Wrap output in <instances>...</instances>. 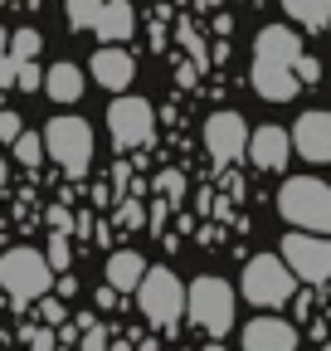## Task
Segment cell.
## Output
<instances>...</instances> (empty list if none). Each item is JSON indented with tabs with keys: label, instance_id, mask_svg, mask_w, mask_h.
Here are the masks:
<instances>
[{
	"label": "cell",
	"instance_id": "obj_1",
	"mask_svg": "<svg viewBox=\"0 0 331 351\" xmlns=\"http://www.w3.org/2000/svg\"><path fill=\"white\" fill-rule=\"evenodd\" d=\"M278 210L297 230L331 234V186L317 181V176H287L282 191H278Z\"/></svg>",
	"mask_w": 331,
	"mask_h": 351
},
{
	"label": "cell",
	"instance_id": "obj_2",
	"mask_svg": "<svg viewBox=\"0 0 331 351\" xmlns=\"http://www.w3.org/2000/svg\"><path fill=\"white\" fill-rule=\"evenodd\" d=\"M54 263L49 254H39V249H10V254H0V288H5L15 298V307L25 302H39L49 288H54Z\"/></svg>",
	"mask_w": 331,
	"mask_h": 351
},
{
	"label": "cell",
	"instance_id": "obj_3",
	"mask_svg": "<svg viewBox=\"0 0 331 351\" xmlns=\"http://www.w3.org/2000/svg\"><path fill=\"white\" fill-rule=\"evenodd\" d=\"M297 274H293V263L278 258V254H259V258H248V269H243V298L248 302H259V307H282L287 298L297 293Z\"/></svg>",
	"mask_w": 331,
	"mask_h": 351
},
{
	"label": "cell",
	"instance_id": "obj_4",
	"mask_svg": "<svg viewBox=\"0 0 331 351\" xmlns=\"http://www.w3.org/2000/svg\"><path fill=\"white\" fill-rule=\"evenodd\" d=\"M185 313H190L195 327H204L210 337H224L234 327V288L224 278H210V274L195 278L185 288Z\"/></svg>",
	"mask_w": 331,
	"mask_h": 351
},
{
	"label": "cell",
	"instance_id": "obj_5",
	"mask_svg": "<svg viewBox=\"0 0 331 351\" xmlns=\"http://www.w3.org/2000/svg\"><path fill=\"white\" fill-rule=\"evenodd\" d=\"M44 152L59 161V171L68 176H83L93 166V127L83 117H54L44 127Z\"/></svg>",
	"mask_w": 331,
	"mask_h": 351
},
{
	"label": "cell",
	"instance_id": "obj_6",
	"mask_svg": "<svg viewBox=\"0 0 331 351\" xmlns=\"http://www.w3.org/2000/svg\"><path fill=\"white\" fill-rule=\"evenodd\" d=\"M137 302H142L151 327H176L181 313H185V288L171 269H146V278L137 288Z\"/></svg>",
	"mask_w": 331,
	"mask_h": 351
},
{
	"label": "cell",
	"instance_id": "obj_7",
	"mask_svg": "<svg viewBox=\"0 0 331 351\" xmlns=\"http://www.w3.org/2000/svg\"><path fill=\"white\" fill-rule=\"evenodd\" d=\"M282 258L293 263V274L307 283V288H321L331 278V239L307 230V234H287L282 239Z\"/></svg>",
	"mask_w": 331,
	"mask_h": 351
},
{
	"label": "cell",
	"instance_id": "obj_8",
	"mask_svg": "<svg viewBox=\"0 0 331 351\" xmlns=\"http://www.w3.org/2000/svg\"><path fill=\"white\" fill-rule=\"evenodd\" d=\"M107 127H112V142L127 152V147H146L151 142V127H156V112L146 98L137 93H122L112 108H107Z\"/></svg>",
	"mask_w": 331,
	"mask_h": 351
},
{
	"label": "cell",
	"instance_id": "obj_9",
	"mask_svg": "<svg viewBox=\"0 0 331 351\" xmlns=\"http://www.w3.org/2000/svg\"><path fill=\"white\" fill-rule=\"evenodd\" d=\"M204 147H210V156L220 166L239 161L243 147H248V127L239 112H215V117H204Z\"/></svg>",
	"mask_w": 331,
	"mask_h": 351
},
{
	"label": "cell",
	"instance_id": "obj_10",
	"mask_svg": "<svg viewBox=\"0 0 331 351\" xmlns=\"http://www.w3.org/2000/svg\"><path fill=\"white\" fill-rule=\"evenodd\" d=\"M293 147L302 161L312 166H331V112H302L297 127H293Z\"/></svg>",
	"mask_w": 331,
	"mask_h": 351
},
{
	"label": "cell",
	"instance_id": "obj_11",
	"mask_svg": "<svg viewBox=\"0 0 331 351\" xmlns=\"http://www.w3.org/2000/svg\"><path fill=\"white\" fill-rule=\"evenodd\" d=\"M297 69L293 64H278V59H254V93L268 98V103H293L297 98Z\"/></svg>",
	"mask_w": 331,
	"mask_h": 351
},
{
	"label": "cell",
	"instance_id": "obj_12",
	"mask_svg": "<svg viewBox=\"0 0 331 351\" xmlns=\"http://www.w3.org/2000/svg\"><path fill=\"white\" fill-rule=\"evenodd\" d=\"M93 83H103V88H112V93H122L132 78H137V59L127 54V49H117V44H107V49H98L93 54Z\"/></svg>",
	"mask_w": 331,
	"mask_h": 351
},
{
	"label": "cell",
	"instance_id": "obj_13",
	"mask_svg": "<svg viewBox=\"0 0 331 351\" xmlns=\"http://www.w3.org/2000/svg\"><path fill=\"white\" fill-rule=\"evenodd\" d=\"M287 152H297L293 137H287L282 127H259L254 142H248V156H254L259 171H282L287 166Z\"/></svg>",
	"mask_w": 331,
	"mask_h": 351
},
{
	"label": "cell",
	"instance_id": "obj_14",
	"mask_svg": "<svg viewBox=\"0 0 331 351\" xmlns=\"http://www.w3.org/2000/svg\"><path fill=\"white\" fill-rule=\"evenodd\" d=\"M293 346H297V332L278 317H254L243 327V351H293Z\"/></svg>",
	"mask_w": 331,
	"mask_h": 351
},
{
	"label": "cell",
	"instance_id": "obj_15",
	"mask_svg": "<svg viewBox=\"0 0 331 351\" xmlns=\"http://www.w3.org/2000/svg\"><path fill=\"white\" fill-rule=\"evenodd\" d=\"M297 54H302V34L287 29V25H268V29H259V39H254V59L297 64Z\"/></svg>",
	"mask_w": 331,
	"mask_h": 351
},
{
	"label": "cell",
	"instance_id": "obj_16",
	"mask_svg": "<svg viewBox=\"0 0 331 351\" xmlns=\"http://www.w3.org/2000/svg\"><path fill=\"white\" fill-rule=\"evenodd\" d=\"M142 278H146V258H142L137 249H117V254H107V283H112L117 293L142 288Z\"/></svg>",
	"mask_w": 331,
	"mask_h": 351
},
{
	"label": "cell",
	"instance_id": "obj_17",
	"mask_svg": "<svg viewBox=\"0 0 331 351\" xmlns=\"http://www.w3.org/2000/svg\"><path fill=\"white\" fill-rule=\"evenodd\" d=\"M98 39H107V44H117V39H132V29H137V15H132V0H107L103 5V15H98Z\"/></svg>",
	"mask_w": 331,
	"mask_h": 351
},
{
	"label": "cell",
	"instance_id": "obj_18",
	"mask_svg": "<svg viewBox=\"0 0 331 351\" xmlns=\"http://www.w3.org/2000/svg\"><path fill=\"white\" fill-rule=\"evenodd\" d=\"M44 93L54 103H78L83 98V69L78 64H54L44 69Z\"/></svg>",
	"mask_w": 331,
	"mask_h": 351
},
{
	"label": "cell",
	"instance_id": "obj_19",
	"mask_svg": "<svg viewBox=\"0 0 331 351\" xmlns=\"http://www.w3.org/2000/svg\"><path fill=\"white\" fill-rule=\"evenodd\" d=\"M287 20H297L302 29H326L331 25V0H278Z\"/></svg>",
	"mask_w": 331,
	"mask_h": 351
},
{
	"label": "cell",
	"instance_id": "obj_20",
	"mask_svg": "<svg viewBox=\"0 0 331 351\" xmlns=\"http://www.w3.org/2000/svg\"><path fill=\"white\" fill-rule=\"evenodd\" d=\"M64 5H68V25H73V29H93L107 0H64Z\"/></svg>",
	"mask_w": 331,
	"mask_h": 351
},
{
	"label": "cell",
	"instance_id": "obj_21",
	"mask_svg": "<svg viewBox=\"0 0 331 351\" xmlns=\"http://www.w3.org/2000/svg\"><path fill=\"white\" fill-rule=\"evenodd\" d=\"M10 147H15V161H25V166H39V161L49 156V152H44V137H34V132H20Z\"/></svg>",
	"mask_w": 331,
	"mask_h": 351
},
{
	"label": "cell",
	"instance_id": "obj_22",
	"mask_svg": "<svg viewBox=\"0 0 331 351\" xmlns=\"http://www.w3.org/2000/svg\"><path fill=\"white\" fill-rule=\"evenodd\" d=\"M15 88H25V93H39V88H44V69H39L34 59H15Z\"/></svg>",
	"mask_w": 331,
	"mask_h": 351
},
{
	"label": "cell",
	"instance_id": "obj_23",
	"mask_svg": "<svg viewBox=\"0 0 331 351\" xmlns=\"http://www.w3.org/2000/svg\"><path fill=\"white\" fill-rule=\"evenodd\" d=\"M39 44H44V39H39V29L25 25V29L10 34V54H15V59H34V54H39Z\"/></svg>",
	"mask_w": 331,
	"mask_h": 351
},
{
	"label": "cell",
	"instance_id": "obj_24",
	"mask_svg": "<svg viewBox=\"0 0 331 351\" xmlns=\"http://www.w3.org/2000/svg\"><path fill=\"white\" fill-rule=\"evenodd\" d=\"M156 191L171 200V205H181V195H185V176H181V171H161V176H156Z\"/></svg>",
	"mask_w": 331,
	"mask_h": 351
},
{
	"label": "cell",
	"instance_id": "obj_25",
	"mask_svg": "<svg viewBox=\"0 0 331 351\" xmlns=\"http://www.w3.org/2000/svg\"><path fill=\"white\" fill-rule=\"evenodd\" d=\"M68 258H73V249H68V234H64V230H49V263H54V269L64 274V269H68Z\"/></svg>",
	"mask_w": 331,
	"mask_h": 351
},
{
	"label": "cell",
	"instance_id": "obj_26",
	"mask_svg": "<svg viewBox=\"0 0 331 351\" xmlns=\"http://www.w3.org/2000/svg\"><path fill=\"white\" fill-rule=\"evenodd\" d=\"M49 230L78 234V215H73V210H64V205H54V210H49Z\"/></svg>",
	"mask_w": 331,
	"mask_h": 351
},
{
	"label": "cell",
	"instance_id": "obj_27",
	"mask_svg": "<svg viewBox=\"0 0 331 351\" xmlns=\"http://www.w3.org/2000/svg\"><path fill=\"white\" fill-rule=\"evenodd\" d=\"M293 69H297V78H302V83H321V64H317L312 54H297V64H293Z\"/></svg>",
	"mask_w": 331,
	"mask_h": 351
},
{
	"label": "cell",
	"instance_id": "obj_28",
	"mask_svg": "<svg viewBox=\"0 0 331 351\" xmlns=\"http://www.w3.org/2000/svg\"><path fill=\"white\" fill-rule=\"evenodd\" d=\"M20 132H25V127H20V117H15V112H5V108H0V142H15V137H20Z\"/></svg>",
	"mask_w": 331,
	"mask_h": 351
},
{
	"label": "cell",
	"instance_id": "obj_29",
	"mask_svg": "<svg viewBox=\"0 0 331 351\" xmlns=\"http://www.w3.org/2000/svg\"><path fill=\"white\" fill-rule=\"evenodd\" d=\"M39 317H44V322H49V327H59V322H64V317H68V313H64V302H54V298H49V293H44V307H39Z\"/></svg>",
	"mask_w": 331,
	"mask_h": 351
},
{
	"label": "cell",
	"instance_id": "obj_30",
	"mask_svg": "<svg viewBox=\"0 0 331 351\" xmlns=\"http://www.w3.org/2000/svg\"><path fill=\"white\" fill-rule=\"evenodd\" d=\"M83 346H88V351H103V346H107V332H103L98 322H88V327H83Z\"/></svg>",
	"mask_w": 331,
	"mask_h": 351
},
{
	"label": "cell",
	"instance_id": "obj_31",
	"mask_svg": "<svg viewBox=\"0 0 331 351\" xmlns=\"http://www.w3.org/2000/svg\"><path fill=\"white\" fill-rule=\"evenodd\" d=\"M10 83H15V54L0 49V88H10Z\"/></svg>",
	"mask_w": 331,
	"mask_h": 351
},
{
	"label": "cell",
	"instance_id": "obj_32",
	"mask_svg": "<svg viewBox=\"0 0 331 351\" xmlns=\"http://www.w3.org/2000/svg\"><path fill=\"white\" fill-rule=\"evenodd\" d=\"M25 341L44 351V346H54V332H44V327H29V332H25Z\"/></svg>",
	"mask_w": 331,
	"mask_h": 351
},
{
	"label": "cell",
	"instance_id": "obj_33",
	"mask_svg": "<svg viewBox=\"0 0 331 351\" xmlns=\"http://www.w3.org/2000/svg\"><path fill=\"white\" fill-rule=\"evenodd\" d=\"M161 225H166V195H161V205L151 210V230H156V234H161Z\"/></svg>",
	"mask_w": 331,
	"mask_h": 351
},
{
	"label": "cell",
	"instance_id": "obj_34",
	"mask_svg": "<svg viewBox=\"0 0 331 351\" xmlns=\"http://www.w3.org/2000/svg\"><path fill=\"white\" fill-rule=\"evenodd\" d=\"M73 293H78V283H73L68 274H59V298H73Z\"/></svg>",
	"mask_w": 331,
	"mask_h": 351
},
{
	"label": "cell",
	"instance_id": "obj_35",
	"mask_svg": "<svg viewBox=\"0 0 331 351\" xmlns=\"http://www.w3.org/2000/svg\"><path fill=\"white\" fill-rule=\"evenodd\" d=\"M112 302H117V288H112V283H107V288H103V293H98V307H112Z\"/></svg>",
	"mask_w": 331,
	"mask_h": 351
},
{
	"label": "cell",
	"instance_id": "obj_36",
	"mask_svg": "<svg viewBox=\"0 0 331 351\" xmlns=\"http://www.w3.org/2000/svg\"><path fill=\"white\" fill-rule=\"evenodd\" d=\"M0 49H10V34H5V29H0Z\"/></svg>",
	"mask_w": 331,
	"mask_h": 351
},
{
	"label": "cell",
	"instance_id": "obj_37",
	"mask_svg": "<svg viewBox=\"0 0 331 351\" xmlns=\"http://www.w3.org/2000/svg\"><path fill=\"white\" fill-rule=\"evenodd\" d=\"M0 191H5V161H0Z\"/></svg>",
	"mask_w": 331,
	"mask_h": 351
},
{
	"label": "cell",
	"instance_id": "obj_38",
	"mask_svg": "<svg viewBox=\"0 0 331 351\" xmlns=\"http://www.w3.org/2000/svg\"><path fill=\"white\" fill-rule=\"evenodd\" d=\"M0 108H5V88H0Z\"/></svg>",
	"mask_w": 331,
	"mask_h": 351
},
{
	"label": "cell",
	"instance_id": "obj_39",
	"mask_svg": "<svg viewBox=\"0 0 331 351\" xmlns=\"http://www.w3.org/2000/svg\"><path fill=\"white\" fill-rule=\"evenodd\" d=\"M200 5H215V0H200Z\"/></svg>",
	"mask_w": 331,
	"mask_h": 351
}]
</instances>
